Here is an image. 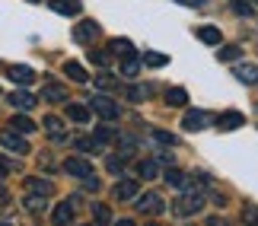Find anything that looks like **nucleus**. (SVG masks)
<instances>
[{
    "mask_svg": "<svg viewBox=\"0 0 258 226\" xmlns=\"http://www.w3.org/2000/svg\"><path fill=\"white\" fill-rule=\"evenodd\" d=\"M64 172L74 175V179H86V175H93V166L80 156H71V160H64Z\"/></svg>",
    "mask_w": 258,
    "mask_h": 226,
    "instance_id": "6",
    "label": "nucleus"
},
{
    "mask_svg": "<svg viewBox=\"0 0 258 226\" xmlns=\"http://www.w3.org/2000/svg\"><path fill=\"white\" fill-rule=\"evenodd\" d=\"M108 48H112V54H131V51H134L127 38H112V42H108Z\"/></svg>",
    "mask_w": 258,
    "mask_h": 226,
    "instance_id": "25",
    "label": "nucleus"
},
{
    "mask_svg": "<svg viewBox=\"0 0 258 226\" xmlns=\"http://www.w3.org/2000/svg\"><path fill=\"white\" fill-rule=\"evenodd\" d=\"M153 140H156V143H163V146H175V143H178V137L169 134V131H153Z\"/></svg>",
    "mask_w": 258,
    "mask_h": 226,
    "instance_id": "29",
    "label": "nucleus"
},
{
    "mask_svg": "<svg viewBox=\"0 0 258 226\" xmlns=\"http://www.w3.org/2000/svg\"><path fill=\"white\" fill-rule=\"evenodd\" d=\"M137 191H141V188H137V182L134 179H124V182H118L115 188H112V198L115 201H134Z\"/></svg>",
    "mask_w": 258,
    "mask_h": 226,
    "instance_id": "7",
    "label": "nucleus"
},
{
    "mask_svg": "<svg viewBox=\"0 0 258 226\" xmlns=\"http://www.w3.org/2000/svg\"><path fill=\"white\" fill-rule=\"evenodd\" d=\"M29 4H38V0H29Z\"/></svg>",
    "mask_w": 258,
    "mask_h": 226,
    "instance_id": "39",
    "label": "nucleus"
},
{
    "mask_svg": "<svg viewBox=\"0 0 258 226\" xmlns=\"http://www.w3.org/2000/svg\"><path fill=\"white\" fill-rule=\"evenodd\" d=\"M147 96H150L147 86H131V90H127V99H131V102H144Z\"/></svg>",
    "mask_w": 258,
    "mask_h": 226,
    "instance_id": "32",
    "label": "nucleus"
},
{
    "mask_svg": "<svg viewBox=\"0 0 258 226\" xmlns=\"http://www.w3.org/2000/svg\"><path fill=\"white\" fill-rule=\"evenodd\" d=\"M96 86H99V90H112V86H115V77L99 73V77H96Z\"/></svg>",
    "mask_w": 258,
    "mask_h": 226,
    "instance_id": "36",
    "label": "nucleus"
},
{
    "mask_svg": "<svg viewBox=\"0 0 258 226\" xmlns=\"http://www.w3.org/2000/svg\"><path fill=\"white\" fill-rule=\"evenodd\" d=\"M182 4H188V7H204L207 0H182Z\"/></svg>",
    "mask_w": 258,
    "mask_h": 226,
    "instance_id": "38",
    "label": "nucleus"
},
{
    "mask_svg": "<svg viewBox=\"0 0 258 226\" xmlns=\"http://www.w3.org/2000/svg\"><path fill=\"white\" fill-rule=\"evenodd\" d=\"M198 38L207 45H220V29H214V26H204L201 32H198Z\"/></svg>",
    "mask_w": 258,
    "mask_h": 226,
    "instance_id": "24",
    "label": "nucleus"
},
{
    "mask_svg": "<svg viewBox=\"0 0 258 226\" xmlns=\"http://www.w3.org/2000/svg\"><path fill=\"white\" fill-rule=\"evenodd\" d=\"M7 77H10L13 83H19V86H29V83L35 80V70H32V67H26V64H13V67L7 70Z\"/></svg>",
    "mask_w": 258,
    "mask_h": 226,
    "instance_id": "9",
    "label": "nucleus"
},
{
    "mask_svg": "<svg viewBox=\"0 0 258 226\" xmlns=\"http://www.w3.org/2000/svg\"><path fill=\"white\" fill-rule=\"evenodd\" d=\"M207 124H211V115H207V112H201V109L185 112V121H182L185 131H204Z\"/></svg>",
    "mask_w": 258,
    "mask_h": 226,
    "instance_id": "5",
    "label": "nucleus"
},
{
    "mask_svg": "<svg viewBox=\"0 0 258 226\" xmlns=\"http://www.w3.org/2000/svg\"><path fill=\"white\" fill-rule=\"evenodd\" d=\"M48 207V201L42 198V194H32L29 191V198H26V210H32V213H42Z\"/></svg>",
    "mask_w": 258,
    "mask_h": 226,
    "instance_id": "23",
    "label": "nucleus"
},
{
    "mask_svg": "<svg viewBox=\"0 0 258 226\" xmlns=\"http://www.w3.org/2000/svg\"><path fill=\"white\" fill-rule=\"evenodd\" d=\"M45 131L51 134V137H57V140H61V137H64V121H61L57 115H48V118H45Z\"/></svg>",
    "mask_w": 258,
    "mask_h": 226,
    "instance_id": "20",
    "label": "nucleus"
},
{
    "mask_svg": "<svg viewBox=\"0 0 258 226\" xmlns=\"http://www.w3.org/2000/svg\"><path fill=\"white\" fill-rule=\"evenodd\" d=\"M74 38L77 42H93V38H99V26L89 19V23H80L77 26V32H74Z\"/></svg>",
    "mask_w": 258,
    "mask_h": 226,
    "instance_id": "12",
    "label": "nucleus"
},
{
    "mask_svg": "<svg viewBox=\"0 0 258 226\" xmlns=\"http://www.w3.org/2000/svg\"><path fill=\"white\" fill-rule=\"evenodd\" d=\"M67 118H71V121H89V109H83V105H77V102H71L67 105Z\"/></svg>",
    "mask_w": 258,
    "mask_h": 226,
    "instance_id": "21",
    "label": "nucleus"
},
{
    "mask_svg": "<svg viewBox=\"0 0 258 226\" xmlns=\"http://www.w3.org/2000/svg\"><path fill=\"white\" fill-rule=\"evenodd\" d=\"M96 140H99V143L115 140V131H112V127H99V131H96Z\"/></svg>",
    "mask_w": 258,
    "mask_h": 226,
    "instance_id": "37",
    "label": "nucleus"
},
{
    "mask_svg": "<svg viewBox=\"0 0 258 226\" xmlns=\"http://www.w3.org/2000/svg\"><path fill=\"white\" fill-rule=\"evenodd\" d=\"M26 191H32V194H42V198H51L54 194V185L48 182V179H26Z\"/></svg>",
    "mask_w": 258,
    "mask_h": 226,
    "instance_id": "10",
    "label": "nucleus"
},
{
    "mask_svg": "<svg viewBox=\"0 0 258 226\" xmlns=\"http://www.w3.org/2000/svg\"><path fill=\"white\" fill-rule=\"evenodd\" d=\"M236 77H239L242 83L255 86V83H258V67H255V64H239V67H236Z\"/></svg>",
    "mask_w": 258,
    "mask_h": 226,
    "instance_id": "16",
    "label": "nucleus"
},
{
    "mask_svg": "<svg viewBox=\"0 0 258 226\" xmlns=\"http://www.w3.org/2000/svg\"><path fill=\"white\" fill-rule=\"evenodd\" d=\"M137 210H141V213H147V217H160V213L166 210V204H163V198H160V194H144V198L141 201H137Z\"/></svg>",
    "mask_w": 258,
    "mask_h": 226,
    "instance_id": "3",
    "label": "nucleus"
},
{
    "mask_svg": "<svg viewBox=\"0 0 258 226\" xmlns=\"http://www.w3.org/2000/svg\"><path fill=\"white\" fill-rule=\"evenodd\" d=\"M10 127L19 131V134H32L35 131V121H32V118H26V115H13V118H10Z\"/></svg>",
    "mask_w": 258,
    "mask_h": 226,
    "instance_id": "15",
    "label": "nucleus"
},
{
    "mask_svg": "<svg viewBox=\"0 0 258 226\" xmlns=\"http://www.w3.org/2000/svg\"><path fill=\"white\" fill-rule=\"evenodd\" d=\"M89 109L102 118V121H115L118 118V102L108 99V96H93V99H89Z\"/></svg>",
    "mask_w": 258,
    "mask_h": 226,
    "instance_id": "2",
    "label": "nucleus"
},
{
    "mask_svg": "<svg viewBox=\"0 0 258 226\" xmlns=\"http://www.w3.org/2000/svg\"><path fill=\"white\" fill-rule=\"evenodd\" d=\"M42 99H48V102H67V90L61 83H48L42 90Z\"/></svg>",
    "mask_w": 258,
    "mask_h": 226,
    "instance_id": "14",
    "label": "nucleus"
},
{
    "mask_svg": "<svg viewBox=\"0 0 258 226\" xmlns=\"http://www.w3.org/2000/svg\"><path fill=\"white\" fill-rule=\"evenodd\" d=\"M201 207H204L201 191H191V194H182V198L172 204V213H175V217H191V213H198Z\"/></svg>",
    "mask_w": 258,
    "mask_h": 226,
    "instance_id": "1",
    "label": "nucleus"
},
{
    "mask_svg": "<svg viewBox=\"0 0 258 226\" xmlns=\"http://www.w3.org/2000/svg\"><path fill=\"white\" fill-rule=\"evenodd\" d=\"M233 10H236V13H239V16H252V13H255L249 0H233Z\"/></svg>",
    "mask_w": 258,
    "mask_h": 226,
    "instance_id": "34",
    "label": "nucleus"
},
{
    "mask_svg": "<svg viewBox=\"0 0 258 226\" xmlns=\"http://www.w3.org/2000/svg\"><path fill=\"white\" fill-rule=\"evenodd\" d=\"M144 64H150V67H166V64H169V57H166V54H156V51H147V54H144Z\"/></svg>",
    "mask_w": 258,
    "mask_h": 226,
    "instance_id": "27",
    "label": "nucleus"
},
{
    "mask_svg": "<svg viewBox=\"0 0 258 226\" xmlns=\"http://www.w3.org/2000/svg\"><path fill=\"white\" fill-rule=\"evenodd\" d=\"M137 172H141L144 179H156V175H160V163H156V160H144L141 166H137Z\"/></svg>",
    "mask_w": 258,
    "mask_h": 226,
    "instance_id": "22",
    "label": "nucleus"
},
{
    "mask_svg": "<svg viewBox=\"0 0 258 226\" xmlns=\"http://www.w3.org/2000/svg\"><path fill=\"white\" fill-rule=\"evenodd\" d=\"M64 73L71 77L74 83H86V70H83V64H77V61H67L64 64Z\"/></svg>",
    "mask_w": 258,
    "mask_h": 226,
    "instance_id": "19",
    "label": "nucleus"
},
{
    "mask_svg": "<svg viewBox=\"0 0 258 226\" xmlns=\"http://www.w3.org/2000/svg\"><path fill=\"white\" fill-rule=\"evenodd\" d=\"M121 73H124V77H137V73H141V57H137L134 51H131V54H124Z\"/></svg>",
    "mask_w": 258,
    "mask_h": 226,
    "instance_id": "18",
    "label": "nucleus"
},
{
    "mask_svg": "<svg viewBox=\"0 0 258 226\" xmlns=\"http://www.w3.org/2000/svg\"><path fill=\"white\" fill-rule=\"evenodd\" d=\"M51 10L54 13H64V16H77L80 13V0H51Z\"/></svg>",
    "mask_w": 258,
    "mask_h": 226,
    "instance_id": "13",
    "label": "nucleus"
},
{
    "mask_svg": "<svg viewBox=\"0 0 258 226\" xmlns=\"http://www.w3.org/2000/svg\"><path fill=\"white\" fill-rule=\"evenodd\" d=\"M166 102H169L172 109H182V105L188 102V93L182 90V86H172V90H166Z\"/></svg>",
    "mask_w": 258,
    "mask_h": 226,
    "instance_id": "17",
    "label": "nucleus"
},
{
    "mask_svg": "<svg viewBox=\"0 0 258 226\" xmlns=\"http://www.w3.org/2000/svg\"><path fill=\"white\" fill-rule=\"evenodd\" d=\"M239 124H245L242 112H223L220 118H217V127H220V131H236Z\"/></svg>",
    "mask_w": 258,
    "mask_h": 226,
    "instance_id": "11",
    "label": "nucleus"
},
{
    "mask_svg": "<svg viewBox=\"0 0 258 226\" xmlns=\"http://www.w3.org/2000/svg\"><path fill=\"white\" fill-rule=\"evenodd\" d=\"M163 179L169 185H175V188H182V185H185V172L182 169H169V172H163Z\"/></svg>",
    "mask_w": 258,
    "mask_h": 226,
    "instance_id": "28",
    "label": "nucleus"
},
{
    "mask_svg": "<svg viewBox=\"0 0 258 226\" xmlns=\"http://www.w3.org/2000/svg\"><path fill=\"white\" fill-rule=\"evenodd\" d=\"M89 61L93 64H108L112 61V51H93V48H89Z\"/></svg>",
    "mask_w": 258,
    "mask_h": 226,
    "instance_id": "35",
    "label": "nucleus"
},
{
    "mask_svg": "<svg viewBox=\"0 0 258 226\" xmlns=\"http://www.w3.org/2000/svg\"><path fill=\"white\" fill-rule=\"evenodd\" d=\"M7 99H10V105H13V109H19V112H32V109H35V96H32V93H26V90L10 93Z\"/></svg>",
    "mask_w": 258,
    "mask_h": 226,
    "instance_id": "8",
    "label": "nucleus"
},
{
    "mask_svg": "<svg viewBox=\"0 0 258 226\" xmlns=\"http://www.w3.org/2000/svg\"><path fill=\"white\" fill-rule=\"evenodd\" d=\"M93 213H96L99 223H112V210H108L105 204H93Z\"/></svg>",
    "mask_w": 258,
    "mask_h": 226,
    "instance_id": "33",
    "label": "nucleus"
},
{
    "mask_svg": "<svg viewBox=\"0 0 258 226\" xmlns=\"http://www.w3.org/2000/svg\"><path fill=\"white\" fill-rule=\"evenodd\" d=\"M239 54H242V48H236V45H226V48H220V51H217V57H220V61H236Z\"/></svg>",
    "mask_w": 258,
    "mask_h": 226,
    "instance_id": "30",
    "label": "nucleus"
},
{
    "mask_svg": "<svg viewBox=\"0 0 258 226\" xmlns=\"http://www.w3.org/2000/svg\"><path fill=\"white\" fill-rule=\"evenodd\" d=\"M99 146H102V143H99L96 140V137H80V140H77V150H83V153H89V150H99Z\"/></svg>",
    "mask_w": 258,
    "mask_h": 226,
    "instance_id": "31",
    "label": "nucleus"
},
{
    "mask_svg": "<svg viewBox=\"0 0 258 226\" xmlns=\"http://www.w3.org/2000/svg\"><path fill=\"white\" fill-rule=\"evenodd\" d=\"M74 220V207L71 204H61V207L54 210V223H71Z\"/></svg>",
    "mask_w": 258,
    "mask_h": 226,
    "instance_id": "26",
    "label": "nucleus"
},
{
    "mask_svg": "<svg viewBox=\"0 0 258 226\" xmlns=\"http://www.w3.org/2000/svg\"><path fill=\"white\" fill-rule=\"evenodd\" d=\"M0 143L7 146V150H13V153H29V143L23 140V137H19V131H13V127H10V131H0Z\"/></svg>",
    "mask_w": 258,
    "mask_h": 226,
    "instance_id": "4",
    "label": "nucleus"
}]
</instances>
